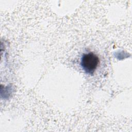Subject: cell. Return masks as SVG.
Segmentation results:
<instances>
[{"mask_svg": "<svg viewBox=\"0 0 132 132\" xmlns=\"http://www.w3.org/2000/svg\"><path fill=\"white\" fill-rule=\"evenodd\" d=\"M100 62L98 56L92 52L84 54L81 57L80 65L82 69L88 74H93Z\"/></svg>", "mask_w": 132, "mask_h": 132, "instance_id": "6da1fadb", "label": "cell"}]
</instances>
